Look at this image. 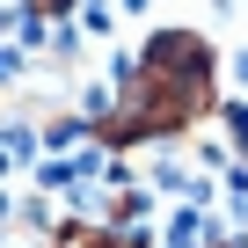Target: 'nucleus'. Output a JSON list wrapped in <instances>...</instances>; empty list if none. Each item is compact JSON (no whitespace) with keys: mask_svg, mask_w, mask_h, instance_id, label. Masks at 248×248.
I'll return each instance as SVG.
<instances>
[{"mask_svg":"<svg viewBox=\"0 0 248 248\" xmlns=\"http://www.w3.org/2000/svg\"><path fill=\"white\" fill-rule=\"evenodd\" d=\"M66 8H73V0H30V15H37V22H44V15H66Z\"/></svg>","mask_w":248,"mask_h":248,"instance_id":"nucleus-3","label":"nucleus"},{"mask_svg":"<svg viewBox=\"0 0 248 248\" xmlns=\"http://www.w3.org/2000/svg\"><path fill=\"white\" fill-rule=\"evenodd\" d=\"M226 139L248 154V102H233V109H226Z\"/></svg>","mask_w":248,"mask_h":248,"instance_id":"nucleus-2","label":"nucleus"},{"mask_svg":"<svg viewBox=\"0 0 248 248\" xmlns=\"http://www.w3.org/2000/svg\"><path fill=\"white\" fill-rule=\"evenodd\" d=\"M51 248H154V233H109V226H88V219H59Z\"/></svg>","mask_w":248,"mask_h":248,"instance_id":"nucleus-1","label":"nucleus"},{"mask_svg":"<svg viewBox=\"0 0 248 248\" xmlns=\"http://www.w3.org/2000/svg\"><path fill=\"white\" fill-rule=\"evenodd\" d=\"M233 80H241V88H248V51H241V59H233Z\"/></svg>","mask_w":248,"mask_h":248,"instance_id":"nucleus-5","label":"nucleus"},{"mask_svg":"<svg viewBox=\"0 0 248 248\" xmlns=\"http://www.w3.org/2000/svg\"><path fill=\"white\" fill-rule=\"evenodd\" d=\"M204 248H248V233H219V226H212V241H204Z\"/></svg>","mask_w":248,"mask_h":248,"instance_id":"nucleus-4","label":"nucleus"}]
</instances>
